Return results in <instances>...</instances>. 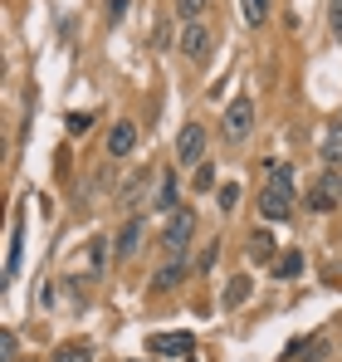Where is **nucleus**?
Segmentation results:
<instances>
[{
	"label": "nucleus",
	"mask_w": 342,
	"mask_h": 362,
	"mask_svg": "<svg viewBox=\"0 0 342 362\" xmlns=\"http://www.w3.org/2000/svg\"><path fill=\"white\" fill-rule=\"evenodd\" d=\"M259 216L264 221H288L293 216V167L288 162H274L269 167L264 191H259Z\"/></svg>",
	"instance_id": "obj_1"
},
{
	"label": "nucleus",
	"mask_w": 342,
	"mask_h": 362,
	"mask_svg": "<svg viewBox=\"0 0 342 362\" xmlns=\"http://www.w3.org/2000/svg\"><path fill=\"white\" fill-rule=\"evenodd\" d=\"M191 235H196V211H191V206L171 211V221H167V235H162V245H167V255H171V259H181V255H186V245H191Z\"/></svg>",
	"instance_id": "obj_2"
},
{
	"label": "nucleus",
	"mask_w": 342,
	"mask_h": 362,
	"mask_svg": "<svg viewBox=\"0 0 342 362\" xmlns=\"http://www.w3.org/2000/svg\"><path fill=\"white\" fill-rule=\"evenodd\" d=\"M220 132H225V142H244L249 132H254V103L240 93V98H230L225 118H220Z\"/></svg>",
	"instance_id": "obj_3"
},
{
	"label": "nucleus",
	"mask_w": 342,
	"mask_h": 362,
	"mask_svg": "<svg viewBox=\"0 0 342 362\" xmlns=\"http://www.w3.org/2000/svg\"><path fill=\"white\" fill-rule=\"evenodd\" d=\"M176 162H181V167H201V162H206V127H201V122H186V127L176 132Z\"/></svg>",
	"instance_id": "obj_4"
},
{
	"label": "nucleus",
	"mask_w": 342,
	"mask_h": 362,
	"mask_svg": "<svg viewBox=\"0 0 342 362\" xmlns=\"http://www.w3.org/2000/svg\"><path fill=\"white\" fill-rule=\"evenodd\" d=\"M176 45H181V54H186L191 64H201L206 54H211V30H206L201 20H186L181 35H176Z\"/></svg>",
	"instance_id": "obj_5"
},
{
	"label": "nucleus",
	"mask_w": 342,
	"mask_h": 362,
	"mask_svg": "<svg viewBox=\"0 0 342 362\" xmlns=\"http://www.w3.org/2000/svg\"><path fill=\"white\" fill-rule=\"evenodd\" d=\"M147 353H157V358H186V353H196V338L191 333H152Z\"/></svg>",
	"instance_id": "obj_6"
},
{
	"label": "nucleus",
	"mask_w": 342,
	"mask_h": 362,
	"mask_svg": "<svg viewBox=\"0 0 342 362\" xmlns=\"http://www.w3.org/2000/svg\"><path fill=\"white\" fill-rule=\"evenodd\" d=\"M142 230H147V221H142V216H132V221H127V226L117 230V245H113L117 259H132V255L142 250Z\"/></svg>",
	"instance_id": "obj_7"
},
{
	"label": "nucleus",
	"mask_w": 342,
	"mask_h": 362,
	"mask_svg": "<svg viewBox=\"0 0 342 362\" xmlns=\"http://www.w3.org/2000/svg\"><path fill=\"white\" fill-rule=\"evenodd\" d=\"M147 191H152V167H142V172H137V177L127 181V186H122V196H117V201H122V206H127V211H137V206H142V201H147Z\"/></svg>",
	"instance_id": "obj_8"
},
{
	"label": "nucleus",
	"mask_w": 342,
	"mask_h": 362,
	"mask_svg": "<svg viewBox=\"0 0 342 362\" xmlns=\"http://www.w3.org/2000/svg\"><path fill=\"white\" fill-rule=\"evenodd\" d=\"M137 147V127L122 118V122H113V132H108V157H127Z\"/></svg>",
	"instance_id": "obj_9"
},
{
	"label": "nucleus",
	"mask_w": 342,
	"mask_h": 362,
	"mask_svg": "<svg viewBox=\"0 0 342 362\" xmlns=\"http://www.w3.org/2000/svg\"><path fill=\"white\" fill-rule=\"evenodd\" d=\"M323 162L328 167H342V122H328V132H323Z\"/></svg>",
	"instance_id": "obj_10"
},
{
	"label": "nucleus",
	"mask_w": 342,
	"mask_h": 362,
	"mask_svg": "<svg viewBox=\"0 0 342 362\" xmlns=\"http://www.w3.org/2000/svg\"><path fill=\"white\" fill-rule=\"evenodd\" d=\"M186 274H191V269H186L181 259H171L167 269H162V274L152 279V294H167V289H176V284H186Z\"/></svg>",
	"instance_id": "obj_11"
},
{
	"label": "nucleus",
	"mask_w": 342,
	"mask_h": 362,
	"mask_svg": "<svg viewBox=\"0 0 342 362\" xmlns=\"http://www.w3.org/2000/svg\"><path fill=\"white\" fill-rule=\"evenodd\" d=\"M157 211H167V216H171V211H181V186H176V177H171V172L162 177V196H157Z\"/></svg>",
	"instance_id": "obj_12"
},
{
	"label": "nucleus",
	"mask_w": 342,
	"mask_h": 362,
	"mask_svg": "<svg viewBox=\"0 0 342 362\" xmlns=\"http://www.w3.org/2000/svg\"><path fill=\"white\" fill-rule=\"evenodd\" d=\"M49 362H93V348H88V343H64Z\"/></svg>",
	"instance_id": "obj_13"
},
{
	"label": "nucleus",
	"mask_w": 342,
	"mask_h": 362,
	"mask_svg": "<svg viewBox=\"0 0 342 362\" xmlns=\"http://www.w3.org/2000/svg\"><path fill=\"white\" fill-rule=\"evenodd\" d=\"M240 10H244V25H264L269 20V0H240Z\"/></svg>",
	"instance_id": "obj_14"
},
{
	"label": "nucleus",
	"mask_w": 342,
	"mask_h": 362,
	"mask_svg": "<svg viewBox=\"0 0 342 362\" xmlns=\"http://www.w3.org/2000/svg\"><path fill=\"white\" fill-rule=\"evenodd\" d=\"M298 269H303V255H298V250H288V255H279V264H274V274H279V279H293Z\"/></svg>",
	"instance_id": "obj_15"
},
{
	"label": "nucleus",
	"mask_w": 342,
	"mask_h": 362,
	"mask_svg": "<svg viewBox=\"0 0 342 362\" xmlns=\"http://www.w3.org/2000/svg\"><path fill=\"white\" fill-rule=\"evenodd\" d=\"M244 299H249V279L240 274V279H230V289H225V308H240Z\"/></svg>",
	"instance_id": "obj_16"
},
{
	"label": "nucleus",
	"mask_w": 342,
	"mask_h": 362,
	"mask_svg": "<svg viewBox=\"0 0 342 362\" xmlns=\"http://www.w3.org/2000/svg\"><path fill=\"white\" fill-rule=\"evenodd\" d=\"M20 235H25V230H20V216H15V235H10V255H5V274L20 269Z\"/></svg>",
	"instance_id": "obj_17"
},
{
	"label": "nucleus",
	"mask_w": 342,
	"mask_h": 362,
	"mask_svg": "<svg viewBox=\"0 0 342 362\" xmlns=\"http://www.w3.org/2000/svg\"><path fill=\"white\" fill-rule=\"evenodd\" d=\"M308 206H313V211H333V206H338V201H333V196H328V186H323V181H318V186H313V191H308Z\"/></svg>",
	"instance_id": "obj_18"
},
{
	"label": "nucleus",
	"mask_w": 342,
	"mask_h": 362,
	"mask_svg": "<svg viewBox=\"0 0 342 362\" xmlns=\"http://www.w3.org/2000/svg\"><path fill=\"white\" fill-rule=\"evenodd\" d=\"M15 358H20V338L5 328V333H0V362H15Z\"/></svg>",
	"instance_id": "obj_19"
},
{
	"label": "nucleus",
	"mask_w": 342,
	"mask_h": 362,
	"mask_svg": "<svg viewBox=\"0 0 342 362\" xmlns=\"http://www.w3.org/2000/svg\"><path fill=\"white\" fill-rule=\"evenodd\" d=\"M293 353H298L303 362H323V358H328V343H323V338H313L308 348H293Z\"/></svg>",
	"instance_id": "obj_20"
},
{
	"label": "nucleus",
	"mask_w": 342,
	"mask_h": 362,
	"mask_svg": "<svg viewBox=\"0 0 342 362\" xmlns=\"http://www.w3.org/2000/svg\"><path fill=\"white\" fill-rule=\"evenodd\" d=\"M216 201H220V211H235V206H240V186H235V181H225V186L216 191Z\"/></svg>",
	"instance_id": "obj_21"
},
{
	"label": "nucleus",
	"mask_w": 342,
	"mask_h": 362,
	"mask_svg": "<svg viewBox=\"0 0 342 362\" xmlns=\"http://www.w3.org/2000/svg\"><path fill=\"white\" fill-rule=\"evenodd\" d=\"M328 30H333V40L342 45V0H328Z\"/></svg>",
	"instance_id": "obj_22"
},
{
	"label": "nucleus",
	"mask_w": 342,
	"mask_h": 362,
	"mask_svg": "<svg viewBox=\"0 0 342 362\" xmlns=\"http://www.w3.org/2000/svg\"><path fill=\"white\" fill-rule=\"evenodd\" d=\"M201 10H206V0H176V15L181 20H201Z\"/></svg>",
	"instance_id": "obj_23"
},
{
	"label": "nucleus",
	"mask_w": 342,
	"mask_h": 362,
	"mask_svg": "<svg viewBox=\"0 0 342 362\" xmlns=\"http://www.w3.org/2000/svg\"><path fill=\"white\" fill-rule=\"evenodd\" d=\"M323 186H328V196H333V201H342V172H338V167H328Z\"/></svg>",
	"instance_id": "obj_24"
},
{
	"label": "nucleus",
	"mask_w": 342,
	"mask_h": 362,
	"mask_svg": "<svg viewBox=\"0 0 342 362\" xmlns=\"http://www.w3.org/2000/svg\"><path fill=\"white\" fill-rule=\"evenodd\" d=\"M103 259H108V240L98 235V240H93V274H103Z\"/></svg>",
	"instance_id": "obj_25"
},
{
	"label": "nucleus",
	"mask_w": 342,
	"mask_h": 362,
	"mask_svg": "<svg viewBox=\"0 0 342 362\" xmlns=\"http://www.w3.org/2000/svg\"><path fill=\"white\" fill-rule=\"evenodd\" d=\"M103 10H108V25H117L127 15V0H103Z\"/></svg>",
	"instance_id": "obj_26"
},
{
	"label": "nucleus",
	"mask_w": 342,
	"mask_h": 362,
	"mask_svg": "<svg viewBox=\"0 0 342 362\" xmlns=\"http://www.w3.org/2000/svg\"><path fill=\"white\" fill-rule=\"evenodd\" d=\"M69 132H73V137L88 132V113H73V118H69Z\"/></svg>",
	"instance_id": "obj_27"
}]
</instances>
